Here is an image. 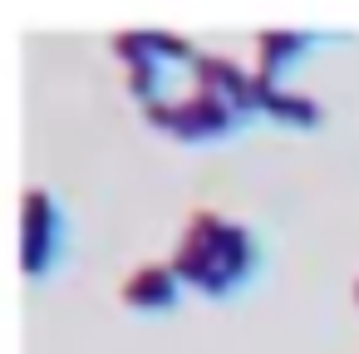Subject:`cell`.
<instances>
[{"label":"cell","mask_w":359,"mask_h":354,"mask_svg":"<svg viewBox=\"0 0 359 354\" xmlns=\"http://www.w3.org/2000/svg\"><path fill=\"white\" fill-rule=\"evenodd\" d=\"M168 266L177 271V280L197 285V290H202V295H212V300H226V295L236 290V275H231V266H226V256H222L217 236L207 231V222H202L197 212H192L187 236H182V246H177V256H172Z\"/></svg>","instance_id":"cell-2"},{"label":"cell","mask_w":359,"mask_h":354,"mask_svg":"<svg viewBox=\"0 0 359 354\" xmlns=\"http://www.w3.org/2000/svg\"><path fill=\"white\" fill-rule=\"evenodd\" d=\"M60 236H65V222H60L55 197L30 187L25 207H20V271H25V280H45L55 271Z\"/></svg>","instance_id":"cell-3"},{"label":"cell","mask_w":359,"mask_h":354,"mask_svg":"<svg viewBox=\"0 0 359 354\" xmlns=\"http://www.w3.org/2000/svg\"><path fill=\"white\" fill-rule=\"evenodd\" d=\"M128 89H133V99L153 104L158 89H163V79H158V60H138V64H128Z\"/></svg>","instance_id":"cell-9"},{"label":"cell","mask_w":359,"mask_h":354,"mask_svg":"<svg viewBox=\"0 0 359 354\" xmlns=\"http://www.w3.org/2000/svg\"><path fill=\"white\" fill-rule=\"evenodd\" d=\"M114 55L123 64H138V60H187L192 64L197 60L192 45L172 30H123V35H114Z\"/></svg>","instance_id":"cell-7"},{"label":"cell","mask_w":359,"mask_h":354,"mask_svg":"<svg viewBox=\"0 0 359 354\" xmlns=\"http://www.w3.org/2000/svg\"><path fill=\"white\" fill-rule=\"evenodd\" d=\"M354 295H359V280H354Z\"/></svg>","instance_id":"cell-10"},{"label":"cell","mask_w":359,"mask_h":354,"mask_svg":"<svg viewBox=\"0 0 359 354\" xmlns=\"http://www.w3.org/2000/svg\"><path fill=\"white\" fill-rule=\"evenodd\" d=\"M192 69H197V84H207V89H217V94H226L246 118L261 109V94H256V79L236 64V60H226V55H197L192 60Z\"/></svg>","instance_id":"cell-4"},{"label":"cell","mask_w":359,"mask_h":354,"mask_svg":"<svg viewBox=\"0 0 359 354\" xmlns=\"http://www.w3.org/2000/svg\"><path fill=\"white\" fill-rule=\"evenodd\" d=\"M261 109H266L276 123H290V128H315V123H320V104H315V99H305V94L266 89V94H261Z\"/></svg>","instance_id":"cell-8"},{"label":"cell","mask_w":359,"mask_h":354,"mask_svg":"<svg viewBox=\"0 0 359 354\" xmlns=\"http://www.w3.org/2000/svg\"><path fill=\"white\" fill-rule=\"evenodd\" d=\"M310 50V30H261L256 35V55H261V64H256V94H266V89H276V74L295 60V55H305Z\"/></svg>","instance_id":"cell-6"},{"label":"cell","mask_w":359,"mask_h":354,"mask_svg":"<svg viewBox=\"0 0 359 354\" xmlns=\"http://www.w3.org/2000/svg\"><path fill=\"white\" fill-rule=\"evenodd\" d=\"M177 290H182L177 271L168 261H148V266H138L123 280V305L128 310H172L177 305Z\"/></svg>","instance_id":"cell-5"},{"label":"cell","mask_w":359,"mask_h":354,"mask_svg":"<svg viewBox=\"0 0 359 354\" xmlns=\"http://www.w3.org/2000/svg\"><path fill=\"white\" fill-rule=\"evenodd\" d=\"M143 118H148L153 128L182 138V143H217V138H231V133L246 123V114H241L226 94H217V89H207V84H197V89H192L187 99H177V104H168V99L143 104Z\"/></svg>","instance_id":"cell-1"}]
</instances>
